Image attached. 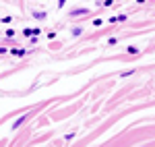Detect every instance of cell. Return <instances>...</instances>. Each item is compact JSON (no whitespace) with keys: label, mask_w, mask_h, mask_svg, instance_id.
<instances>
[{"label":"cell","mask_w":155,"mask_h":147,"mask_svg":"<svg viewBox=\"0 0 155 147\" xmlns=\"http://www.w3.org/2000/svg\"><path fill=\"white\" fill-rule=\"evenodd\" d=\"M114 44H118L116 37H110V39H108V46H114Z\"/></svg>","instance_id":"obj_8"},{"label":"cell","mask_w":155,"mask_h":147,"mask_svg":"<svg viewBox=\"0 0 155 147\" xmlns=\"http://www.w3.org/2000/svg\"><path fill=\"white\" fill-rule=\"evenodd\" d=\"M33 17H35V19H45V13H37V10H33Z\"/></svg>","instance_id":"obj_3"},{"label":"cell","mask_w":155,"mask_h":147,"mask_svg":"<svg viewBox=\"0 0 155 147\" xmlns=\"http://www.w3.org/2000/svg\"><path fill=\"white\" fill-rule=\"evenodd\" d=\"M83 33V27H74L72 29V35H81Z\"/></svg>","instance_id":"obj_4"},{"label":"cell","mask_w":155,"mask_h":147,"mask_svg":"<svg viewBox=\"0 0 155 147\" xmlns=\"http://www.w3.org/2000/svg\"><path fill=\"white\" fill-rule=\"evenodd\" d=\"M128 52H130V54H139V50H136V46H128Z\"/></svg>","instance_id":"obj_6"},{"label":"cell","mask_w":155,"mask_h":147,"mask_svg":"<svg viewBox=\"0 0 155 147\" xmlns=\"http://www.w3.org/2000/svg\"><path fill=\"white\" fill-rule=\"evenodd\" d=\"M23 122H25V116H21V118H17V120H15V124H13V128H19V126L23 124Z\"/></svg>","instance_id":"obj_2"},{"label":"cell","mask_w":155,"mask_h":147,"mask_svg":"<svg viewBox=\"0 0 155 147\" xmlns=\"http://www.w3.org/2000/svg\"><path fill=\"white\" fill-rule=\"evenodd\" d=\"M85 13H89V10H87V8H77V10H72L70 15H72V17H77V15H85Z\"/></svg>","instance_id":"obj_1"},{"label":"cell","mask_w":155,"mask_h":147,"mask_svg":"<svg viewBox=\"0 0 155 147\" xmlns=\"http://www.w3.org/2000/svg\"><path fill=\"white\" fill-rule=\"evenodd\" d=\"M39 33H42V29H39V27H33L31 29V35H39Z\"/></svg>","instance_id":"obj_7"},{"label":"cell","mask_w":155,"mask_h":147,"mask_svg":"<svg viewBox=\"0 0 155 147\" xmlns=\"http://www.w3.org/2000/svg\"><path fill=\"white\" fill-rule=\"evenodd\" d=\"M133 73H134V68H130V70H124V73L120 75V77H130V75H133Z\"/></svg>","instance_id":"obj_5"}]
</instances>
